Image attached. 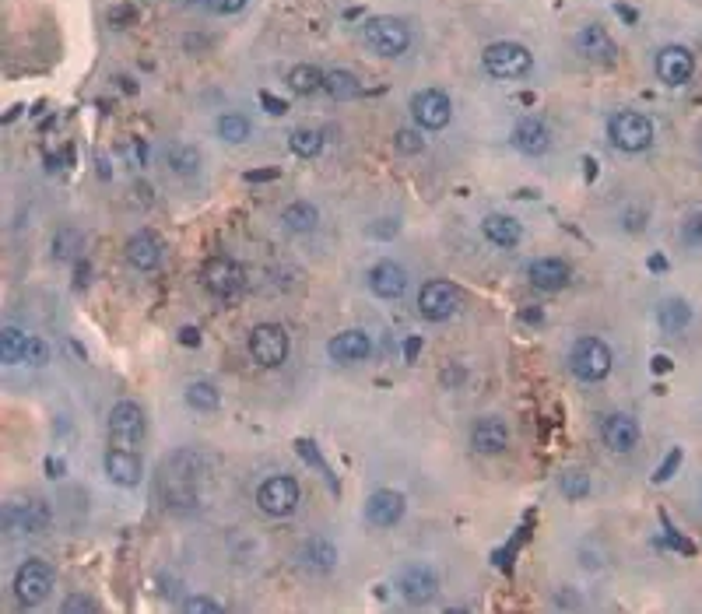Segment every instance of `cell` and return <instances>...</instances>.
Returning <instances> with one entry per match:
<instances>
[{
	"label": "cell",
	"mask_w": 702,
	"mask_h": 614,
	"mask_svg": "<svg viewBox=\"0 0 702 614\" xmlns=\"http://www.w3.org/2000/svg\"><path fill=\"white\" fill-rule=\"evenodd\" d=\"M127 264L134 267V271H155L158 264H162V243H158L155 232H137V236L127 239Z\"/></svg>",
	"instance_id": "23"
},
{
	"label": "cell",
	"mask_w": 702,
	"mask_h": 614,
	"mask_svg": "<svg viewBox=\"0 0 702 614\" xmlns=\"http://www.w3.org/2000/svg\"><path fill=\"white\" fill-rule=\"evenodd\" d=\"M460 306H464V292H460L453 281L432 278V281H425L422 292H418V313L432 323L453 320V316L460 313Z\"/></svg>",
	"instance_id": "5"
},
{
	"label": "cell",
	"mask_w": 702,
	"mask_h": 614,
	"mask_svg": "<svg viewBox=\"0 0 702 614\" xmlns=\"http://www.w3.org/2000/svg\"><path fill=\"white\" fill-rule=\"evenodd\" d=\"M699 151H702V137H699Z\"/></svg>",
	"instance_id": "53"
},
{
	"label": "cell",
	"mask_w": 702,
	"mask_h": 614,
	"mask_svg": "<svg viewBox=\"0 0 702 614\" xmlns=\"http://www.w3.org/2000/svg\"><path fill=\"white\" fill-rule=\"evenodd\" d=\"M169 162H172V169L180 172V176H194V172L201 169V151L190 148V144H180V148H172Z\"/></svg>",
	"instance_id": "36"
},
{
	"label": "cell",
	"mask_w": 702,
	"mask_h": 614,
	"mask_svg": "<svg viewBox=\"0 0 702 614\" xmlns=\"http://www.w3.org/2000/svg\"><path fill=\"white\" fill-rule=\"evenodd\" d=\"M127 155H130V162H134V165H137V162L144 165V144H141V141H130V144H127Z\"/></svg>",
	"instance_id": "48"
},
{
	"label": "cell",
	"mask_w": 702,
	"mask_h": 614,
	"mask_svg": "<svg viewBox=\"0 0 702 614\" xmlns=\"http://www.w3.org/2000/svg\"><path fill=\"white\" fill-rule=\"evenodd\" d=\"M573 46L583 60H594V64H608V60H615V53H618L615 39H611L608 29H601V25H583V29L576 32Z\"/></svg>",
	"instance_id": "21"
},
{
	"label": "cell",
	"mask_w": 702,
	"mask_h": 614,
	"mask_svg": "<svg viewBox=\"0 0 702 614\" xmlns=\"http://www.w3.org/2000/svg\"><path fill=\"white\" fill-rule=\"evenodd\" d=\"M323 78H327V74H323L320 67L299 64L288 71V88H292L295 95H313V92H323Z\"/></svg>",
	"instance_id": "32"
},
{
	"label": "cell",
	"mask_w": 702,
	"mask_h": 614,
	"mask_svg": "<svg viewBox=\"0 0 702 614\" xmlns=\"http://www.w3.org/2000/svg\"><path fill=\"white\" fill-rule=\"evenodd\" d=\"M201 281H204V288H208L211 295H218V299H232V295L243 292L246 274H243V267H239L236 260L211 257L208 264H204V271H201Z\"/></svg>",
	"instance_id": "12"
},
{
	"label": "cell",
	"mask_w": 702,
	"mask_h": 614,
	"mask_svg": "<svg viewBox=\"0 0 702 614\" xmlns=\"http://www.w3.org/2000/svg\"><path fill=\"white\" fill-rule=\"evenodd\" d=\"M657 323L667 334H681V330L692 323V306H688L685 299H664L657 309Z\"/></svg>",
	"instance_id": "29"
},
{
	"label": "cell",
	"mask_w": 702,
	"mask_h": 614,
	"mask_svg": "<svg viewBox=\"0 0 702 614\" xmlns=\"http://www.w3.org/2000/svg\"><path fill=\"white\" fill-rule=\"evenodd\" d=\"M29 341H32V334H25L22 327H4V330H0V362H4V365H22Z\"/></svg>",
	"instance_id": "31"
},
{
	"label": "cell",
	"mask_w": 702,
	"mask_h": 614,
	"mask_svg": "<svg viewBox=\"0 0 702 614\" xmlns=\"http://www.w3.org/2000/svg\"><path fill=\"white\" fill-rule=\"evenodd\" d=\"M681 243H685L688 250H702V211L685 215V222H681Z\"/></svg>",
	"instance_id": "38"
},
{
	"label": "cell",
	"mask_w": 702,
	"mask_h": 614,
	"mask_svg": "<svg viewBox=\"0 0 702 614\" xmlns=\"http://www.w3.org/2000/svg\"><path fill=\"white\" fill-rule=\"evenodd\" d=\"M288 148L299 158H316L323 151V134L316 127H295L288 134Z\"/></svg>",
	"instance_id": "33"
},
{
	"label": "cell",
	"mask_w": 702,
	"mask_h": 614,
	"mask_svg": "<svg viewBox=\"0 0 702 614\" xmlns=\"http://www.w3.org/2000/svg\"><path fill=\"white\" fill-rule=\"evenodd\" d=\"M260 99H264V106L271 109V116H281V113H288V106H285V102H278V99H274V95H260Z\"/></svg>",
	"instance_id": "47"
},
{
	"label": "cell",
	"mask_w": 702,
	"mask_h": 614,
	"mask_svg": "<svg viewBox=\"0 0 702 614\" xmlns=\"http://www.w3.org/2000/svg\"><path fill=\"white\" fill-rule=\"evenodd\" d=\"M208 8L215 11V15H236V11L246 8V0H211Z\"/></svg>",
	"instance_id": "44"
},
{
	"label": "cell",
	"mask_w": 702,
	"mask_h": 614,
	"mask_svg": "<svg viewBox=\"0 0 702 614\" xmlns=\"http://www.w3.org/2000/svg\"><path fill=\"white\" fill-rule=\"evenodd\" d=\"M471 446L478 453H485V457H495V453H502L509 446V429L506 422H499V418H478L471 429Z\"/></svg>",
	"instance_id": "24"
},
{
	"label": "cell",
	"mask_w": 702,
	"mask_h": 614,
	"mask_svg": "<svg viewBox=\"0 0 702 614\" xmlns=\"http://www.w3.org/2000/svg\"><path fill=\"white\" fill-rule=\"evenodd\" d=\"M22 365H29V369H46V365H50V344H46L43 337H32L29 348H25Z\"/></svg>",
	"instance_id": "39"
},
{
	"label": "cell",
	"mask_w": 702,
	"mask_h": 614,
	"mask_svg": "<svg viewBox=\"0 0 702 614\" xmlns=\"http://www.w3.org/2000/svg\"><path fill=\"white\" fill-rule=\"evenodd\" d=\"M183 611L187 614H222L225 604H218V600H211V597H187L183 600Z\"/></svg>",
	"instance_id": "40"
},
{
	"label": "cell",
	"mask_w": 702,
	"mask_h": 614,
	"mask_svg": "<svg viewBox=\"0 0 702 614\" xmlns=\"http://www.w3.org/2000/svg\"><path fill=\"white\" fill-rule=\"evenodd\" d=\"M667 369H671V362H667L664 355H657V358H653V372H667Z\"/></svg>",
	"instance_id": "49"
},
{
	"label": "cell",
	"mask_w": 702,
	"mask_h": 614,
	"mask_svg": "<svg viewBox=\"0 0 702 614\" xmlns=\"http://www.w3.org/2000/svg\"><path fill=\"white\" fill-rule=\"evenodd\" d=\"M250 120H246L243 113H225L218 116V137H222L225 144H243L250 141Z\"/></svg>",
	"instance_id": "34"
},
{
	"label": "cell",
	"mask_w": 702,
	"mask_h": 614,
	"mask_svg": "<svg viewBox=\"0 0 702 614\" xmlns=\"http://www.w3.org/2000/svg\"><path fill=\"white\" fill-rule=\"evenodd\" d=\"M50 527V509L43 499H25V502H8L4 506V530L11 537H36Z\"/></svg>",
	"instance_id": "10"
},
{
	"label": "cell",
	"mask_w": 702,
	"mask_h": 614,
	"mask_svg": "<svg viewBox=\"0 0 702 614\" xmlns=\"http://www.w3.org/2000/svg\"><path fill=\"white\" fill-rule=\"evenodd\" d=\"M274 176H278V169H267V172H250V176H246V179H274Z\"/></svg>",
	"instance_id": "50"
},
{
	"label": "cell",
	"mask_w": 702,
	"mask_h": 614,
	"mask_svg": "<svg viewBox=\"0 0 702 614\" xmlns=\"http://www.w3.org/2000/svg\"><path fill=\"white\" fill-rule=\"evenodd\" d=\"M527 278H531V285L541 288V292H562V288L569 285V278H573V267L562 257H541L527 267Z\"/></svg>",
	"instance_id": "22"
},
{
	"label": "cell",
	"mask_w": 702,
	"mask_h": 614,
	"mask_svg": "<svg viewBox=\"0 0 702 614\" xmlns=\"http://www.w3.org/2000/svg\"><path fill=\"white\" fill-rule=\"evenodd\" d=\"M481 232H485V239L492 246H499V250H513V246H520L523 239V229L516 218L509 215H485V222H481Z\"/></svg>",
	"instance_id": "25"
},
{
	"label": "cell",
	"mask_w": 702,
	"mask_h": 614,
	"mask_svg": "<svg viewBox=\"0 0 702 614\" xmlns=\"http://www.w3.org/2000/svg\"><path fill=\"white\" fill-rule=\"evenodd\" d=\"M411 116L422 130H443L453 120V102L443 88H425L411 99Z\"/></svg>",
	"instance_id": "11"
},
{
	"label": "cell",
	"mask_w": 702,
	"mask_h": 614,
	"mask_svg": "<svg viewBox=\"0 0 702 614\" xmlns=\"http://www.w3.org/2000/svg\"><path fill=\"white\" fill-rule=\"evenodd\" d=\"M611 365H615V355H611V348L601 337H580L569 348V372L580 383H601V379H608Z\"/></svg>",
	"instance_id": "3"
},
{
	"label": "cell",
	"mask_w": 702,
	"mask_h": 614,
	"mask_svg": "<svg viewBox=\"0 0 702 614\" xmlns=\"http://www.w3.org/2000/svg\"><path fill=\"white\" fill-rule=\"evenodd\" d=\"M481 67L499 81H516V78H527V74H531L534 53L523 43L499 39V43L485 46V53H481Z\"/></svg>",
	"instance_id": "2"
},
{
	"label": "cell",
	"mask_w": 702,
	"mask_h": 614,
	"mask_svg": "<svg viewBox=\"0 0 702 614\" xmlns=\"http://www.w3.org/2000/svg\"><path fill=\"white\" fill-rule=\"evenodd\" d=\"M397 151H404V155H418V151H425V141L418 130H397Z\"/></svg>",
	"instance_id": "41"
},
{
	"label": "cell",
	"mask_w": 702,
	"mask_h": 614,
	"mask_svg": "<svg viewBox=\"0 0 702 614\" xmlns=\"http://www.w3.org/2000/svg\"><path fill=\"white\" fill-rule=\"evenodd\" d=\"M180 341L187 344V348H197V344H201V330H194V327H183V330H180Z\"/></svg>",
	"instance_id": "46"
},
{
	"label": "cell",
	"mask_w": 702,
	"mask_h": 614,
	"mask_svg": "<svg viewBox=\"0 0 702 614\" xmlns=\"http://www.w3.org/2000/svg\"><path fill=\"white\" fill-rule=\"evenodd\" d=\"M144 432H148V422H144L141 404L134 400H120L109 411V446H123V450H141Z\"/></svg>",
	"instance_id": "7"
},
{
	"label": "cell",
	"mask_w": 702,
	"mask_h": 614,
	"mask_svg": "<svg viewBox=\"0 0 702 614\" xmlns=\"http://www.w3.org/2000/svg\"><path fill=\"white\" fill-rule=\"evenodd\" d=\"M74 611H99V604H95L92 597H85V593H74V597L64 600V614H74Z\"/></svg>",
	"instance_id": "43"
},
{
	"label": "cell",
	"mask_w": 702,
	"mask_h": 614,
	"mask_svg": "<svg viewBox=\"0 0 702 614\" xmlns=\"http://www.w3.org/2000/svg\"><path fill=\"white\" fill-rule=\"evenodd\" d=\"M187 4H211V0H187Z\"/></svg>",
	"instance_id": "52"
},
{
	"label": "cell",
	"mask_w": 702,
	"mask_h": 614,
	"mask_svg": "<svg viewBox=\"0 0 702 614\" xmlns=\"http://www.w3.org/2000/svg\"><path fill=\"white\" fill-rule=\"evenodd\" d=\"M299 481L292 474H274L257 488V506L274 520H288L299 509Z\"/></svg>",
	"instance_id": "8"
},
{
	"label": "cell",
	"mask_w": 702,
	"mask_h": 614,
	"mask_svg": "<svg viewBox=\"0 0 702 614\" xmlns=\"http://www.w3.org/2000/svg\"><path fill=\"white\" fill-rule=\"evenodd\" d=\"M183 397H187V404L194 407L197 415H211V411L222 407V393H218V386L208 383V379H190Z\"/></svg>",
	"instance_id": "27"
},
{
	"label": "cell",
	"mask_w": 702,
	"mask_h": 614,
	"mask_svg": "<svg viewBox=\"0 0 702 614\" xmlns=\"http://www.w3.org/2000/svg\"><path fill=\"white\" fill-rule=\"evenodd\" d=\"M81 246H85V236L78 229H60L57 239H53V257L74 260V253H81Z\"/></svg>",
	"instance_id": "35"
},
{
	"label": "cell",
	"mask_w": 702,
	"mask_h": 614,
	"mask_svg": "<svg viewBox=\"0 0 702 614\" xmlns=\"http://www.w3.org/2000/svg\"><path fill=\"white\" fill-rule=\"evenodd\" d=\"M106 478L120 488H137L144 478V464H141V453L137 450H123V446H109L106 450Z\"/></svg>",
	"instance_id": "14"
},
{
	"label": "cell",
	"mask_w": 702,
	"mask_h": 614,
	"mask_svg": "<svg viewBox=\"0 0 702 614\" xmlns=\"http://www.w3.org/2000/svg\"><path fill=\"white\" fill-rule=\"evenodd\" d=\"M404 509H408V499L394 488H380L366 499V520L380 530H390L404 520Z\"/></svg>",
	"instance_id": "15"
},
{
	"label": "cell",
	"mask_w": 702,
	"mask_h": 614,
	"mask_svg": "<svg viewBox=\"0 0 702 614\" xmlns=\"http://www.w3.org/2000/svg\"><path fill=\"white\" fill-rule=\"evenodd\" d=\"M509 144H513L520 155H545L548 148H552V130H548L545 120H538V116H523V120H516L513 134H509Z\"/></svg>",
	"instance_id": "17"
},
{
	"label": "cell",
	"mask_w": 702,
	"mask_h": 614,
	"mask_svg": "<svg viewBox=\"0 0 702 614\" xmlns=\"http://www.w3.org/2000/svg\"><path fill=\"white\" fill-rule=\"evenodd\" d=\"M53 579H57V576H53V565L50 562H43V558H29V562L18 565L11 590H15L18 604L39 607L53 593Z\"/></svg>",
	"instance_id": "6"
},
{
	"label": "cell",
	"mask_w": 702,
	"mask_h": 614,
	"mask_svg": "<svg viewBox=\"0 0 702 614\" xmlns=\"http://www.w3.org/2000/svg\"><path fill=\"white\" fill-rule=\"evenodd\" d=\"M653 137H657V127L646 113H636V109H618L608 120V141L611 148L625 151V155H639V151L653 148Z\"/></svg>",
	"instance_id": "1"
},
{
	"label": "cell",
	"mask_w": 702,
	"mask_h": 614,
	"mask_svg": "<svg viewBox=\"0 0 702 614\" xmlns=\"http://www.w3.org/2000/svg\"><path fill=\"white\" fill-rule=\"evenodd\" d=\"M695 74V57L688 46H664V50L657 53V78L664 81V85L678 88L685 85L688 78Z\"/></svg>",
	"instance_id": "19"
},
{
	"label": "cell",
	"mask_w": 702,
	"mask_h": 614,
	"mask_svg": "<svg viewBox=\"0 0 702 614\" xmlns=\"http://www.w3.org/2000/svg\"><path fill=\"white\" fill-rule=\"evenodd\" d=\"M397 593H401L408 604H429L432 597L439 593V576L436 569L422 562H411L397 572Z\"/></svg>",
	"instance_id": "13"
},
{
	"label": "cell",
	"mask_w": 702,
	"mask_h": 614,
	"mask_svg": "<svg viewBox=\"0 0 702 614\" xmlns=\"http://www.w3.org/2000/svg\"><path fill=\"white\" fill-rule=\"evenodd\" d=\"M559 488L566 499H583V495H590V478L583 471H562Z\"/></svg>",
	"instance_id": "37"
},
{
	"label": "cell",
	"mask_w": 702,
	"mask_h": 614,
	"mask_svg": "<svg viewBox=\"0 0 702 614\" xmlns=\"http://www.w3.org/2000/svg\"><path fill=\"white\" fill-rule=\"evenodd\" d=\"M299 565L309 572H330L337 565V548L327 537H309L299 548Z\"/></svg>",
	"instance_id": "26"
},
{
	"label": "cell",
	"mask_w": 702,
	"mask_h": 614,
	"mask_svg": "<svg viewBox=\"0 0 702 614\" xmlns=\"http://www.w3.org/2000/svg\"><path fill=\"white\" fill-rule=\"evenodd\" d=\"M366 285L376 299H401L408 292V271L401 264H394V260H380V264L369 267Z\"/></svg>",
	"instance_id": "18"
},
{
	"label": "cell",
	"mask_w": 702,
	"mask_h": 614,
	"mask_svg": "<svg viewBox=\"0 0 702 614\" xmlns=\"http://www.w3.org/2000/svg\"><path fill=\"white\" fill-rule=\"evenodd\" d=\"M362 43H366L373 53H380V57L394 60V57H401V53H408L411 29H408V22L390 18V15L369 18V22L362 25Z\"/></svg>",
	"instance_id": "4"
},
{
	"label": "cell",
	"mask_w": 702,
	"mask_h": 614,
	"mask_svg": "<svg viewBox=\"0 0 702 614\" xmlns=\"http://www.w3.org/2000/svg\"><path fill=\"white\" fill-rule=\"evenodd\" d=\"M601 443L608 446L611 453H629V450H636V443H639V425H636V418L632 415H608L601 422Z\"/></svg>",
	"instance_id": "20"
},
{
	"label": "cell",
	"mask_w": 702,
	"mask_h": 614,
	"mask_svg": "<svg viewBox=\"0 0 702 614\" xmlns=\"http://www.w3.org/2000/svg\"><path fill=\"white\" fill-rule=\"evenodd\" d=\"M681 457H685V453H681L678 446H674V450H671V453H667V457H664V464L657 467V474H653V481H657V485H664V481L671 478V474H674V471H678V467H681Z\"/></svg>",
	"instance_id": "42"
},
{
	"label": "cell",
	"mask_w": 702,
	"mask_h": 614,
	"mask_svg": "<svg viewBox=\"0 0 702 614\" xmlns=\"http://www.w3.org/2000/svg\"><path fill=\"white\" fill-rule=\"evenodd\" d=\"M281 225H285L288 232H313L316 225H320V211H316L309 200H295V204H288V208L281 211Z\"/></svg>",
	"instance_id": "28"
},
{
	"label": "cell",
	"mask_w": 702,
	"mask_h": 614,
	"mask_svg": "<svg viewBox=\"0 0 702 614\" xmlns=\"http://www.w3.org/2000/svg\"><path fill=\"white\" fill-rule=\"evenodd\" d=\"M418 351H422V337H408V341H404V362L415 365Z\"/></svg>",
	"instance_id": "45"
},
{
	"label": "cell",
	"mask_w": 702,
	"mask_h": 614,
	"mask_svg": "<svg viewBox=\"0 0 702 614\" xmlns=\"http://www.w3.org/2000/svg\"><path fill=\"white\" fill-rule=\"evenodd\" d=\"M323 92L330 95V99L337 102H351L362 95V81L355 78L351 71H330L327 78H323Z\"/></svg>",
	"instance_id": "30"
},
{
	"label": "cell",
	"mask_w": 702,
	"mask_h": 614,
	"mask_svg": "<svg viewBox=\"0 0 702 614\" xmlns=\"http://www.w3.org/2000/svg\"><path fill=\"white\" fill-rule=\"evenodd\" d=\"M583 169H587V179L597 176V162H594V158H587V162H583Z\"/></svg>",
	"instance_id": "51"
},
{
	"label": "cell",
	"mask_w": 702,
	"mask_h": 614,
	"mask_svg": "<svg viewBox=\"0 0 702 614\" xmlns=\"http://www.w3.org/2000/svg\"><path fill=\"white\" fill-rule=\"evenodd\" d=\"M327 355L337 365H359L373 355V337L366 330H341L327 341Z\"/></svg>",
	"instance_id": "16"
},
{
	"label": "cell",
	"mask_w": 702,
	"mask_h": 614,
	"mask_svg": "<svg viewBox=\"0 0 702 614\" xmlns=\"http://www.w3.org/2000/svg\"><path fill=\"white\" fill-rule=\"evenodd\" d=\"M288 348H292V341H288V330L281 323H260V327L250 330V355L260 369L285 365Z\"/></svg>",
	"instance_id": "9"
}]
</instances>
